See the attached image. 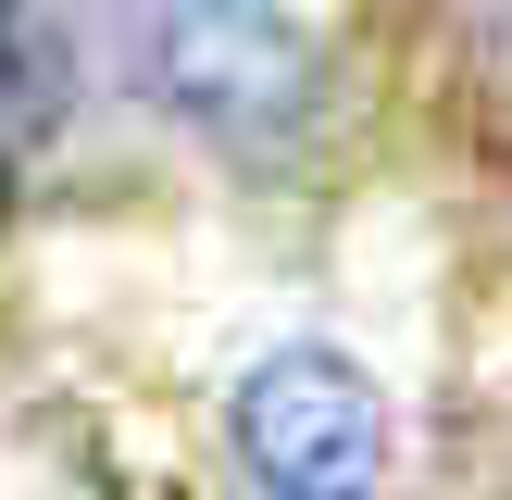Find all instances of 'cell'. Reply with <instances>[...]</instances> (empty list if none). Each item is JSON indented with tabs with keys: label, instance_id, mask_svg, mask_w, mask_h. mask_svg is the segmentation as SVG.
Returning a JSON list of instances; mask_svg holds the SVG:
<instances>
[{
	"label": "cell",
	"instance_id": "cell-2",
	"mask_svg": "<svg viewBox=\"0 0 512 500\" xmlns=\"http://www.w3.org/2000/svg\"><path fill=\"white\" fill-rule=\"evenodd\" d=\"M150 75H163V100L188 125H213L238 150H275L313 113V38L275 0H188L163 25V50H150Z\"/></svg>",
	"mask_w": 512,
	"mask_h": 500
},
{
	"label": "cell",
	"instance_id": "cell-1",
	"mask_svg": "<svg viewBox=\"0 0 512 500\" xmlns=\"http://www.w3.org/2000/svg\"><path fill=\"white\" fill-rule=\"evenodd\" d=\"M238 450L275 500H388V400L313 338L238 375Z\"/></svg>",
	"mask_w": 512,
	"mask_h": 500
},
{
	"label": "cell",
	"instance_id": "cell-3",
	"mask_svg": "<svg viewBox=\"0 0 512 500\" xmlns=\"http://www.w3.org/2000/svg\"><path fill=\"white\" fill-rule=\"evenodd\" d=\"M475 50H488V75L512 88V0H475Z\"/></svg>",
	"mask_w": 512,
	"mask_h": 500
}]
</instances>
